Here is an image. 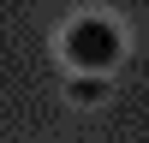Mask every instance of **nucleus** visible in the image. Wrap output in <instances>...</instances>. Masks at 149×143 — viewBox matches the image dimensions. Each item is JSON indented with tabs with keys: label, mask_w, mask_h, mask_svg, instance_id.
I'll list each match as a JSON object with an SVG mask.
<instances>
[{
	"label": "nucleus",
	"mask_w": 149,
	"mask_h": 143,
	"mask_svg": "<svg viewBox=\"0 0 149 143\" xmlns=\"http://www.w3.org/2000/svg\"><path fill=\"white\" fill-rule=\"evenodd\" d=\"M72 95H78V101H95V95H102V83H95V78H78V83H72Z\"/></svg>",
	"instance_id": "obj_2"
},
{
	"label": "nucleus",
	"mask_w": 149,
	"mask_h": 143,
	"mask_svg": "<svg viewBox=\"0 0 149 143\" xmlns=\"http://www.w3.org/2000/svg\"><path fill=\"white\" fill-rule=\"evenodd\" d=\"M66 60H72V66H84V72H107V66L119 60V36H113V24H102V18L72 24V30H66Z\"/></svg>",
	"instance_id": "obj_1"
}]
</instances>
